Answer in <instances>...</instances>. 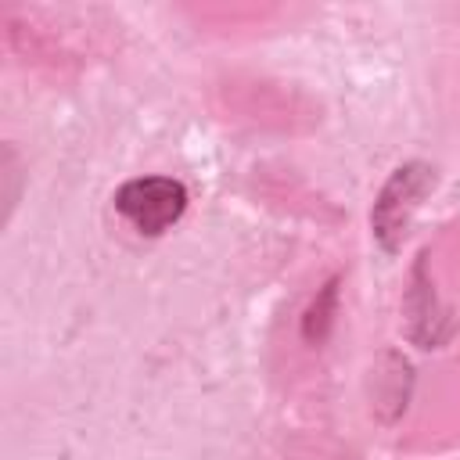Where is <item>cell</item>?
<instances>
[{
    "label": "cell",
    "mask_w": 460,
    "mask_h": 460,
    "mask_svg": "<svg viewBox=\"0 0 460 460\" xmlns=\"http://www.w3.org/2000/svg\"><path fill=\"white\" fill-rule=\"evenodd\" d=\"M331 309H334V280L323 288V295L313 302V309L305 313V338L309 341H320L327 334V323H331Z\"/></svg>",
    "instance_id": "3"
},
{
    "label": "cell",
    "mask_w": 460,
    "mask_h": 460,
    "mask_svg": "<svg viewBox=\"0 0 460 460\" xmlns=\"http://www.w3.org/2000/svg\"><path fill=\"white\" fill-rule=\"evenodd\" d=\"M115 208L137 234L158 237L187 212V187L172 176H140L115 190Z\"/></svg>",
    "instance_id": "2"
},
{
    "label": "cell",
    "mask_w": 460,
    "mask_h": 460,
    "mask_svg": "<svg viewBox=\"0 0 460 460\" xmlns=\"http://www.w3.org/2000/svg\"><path fill=\"white\" fill-rule=\"evenodd\" d=\"M435 183H438V172L428 162H406L388 176V183L381 187V194L370 208V230L385 252H399L402 237L410 234L413 212L435 190Z\"/></svg>",
    "instance_id": "1"
}]
</instances>
